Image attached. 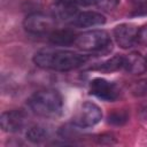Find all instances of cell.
<instances>
[{"mask_svg": "<svg viewBox=\"0 0 147 147\" xmlns=\"http://www.w3.org/2000/svg\"><path fill=\"white\" fill-rule=\"evenodd\" d=\"M56 20L52 15H46L44 13H31L24 21V29L32 34H49L55 30Z\"/></svg>", "mask_w": 147, "mask_h": 147, "instance_id": "cell-4", "label": "cell"}, {"mask_svg": "<svg viewBox=\"0 0 147 147\" xmlns=\"http://www.w3.org/2000/svg\"><path fill=\"white\" fill-rule=\"evenodd\" d=\"M76 34L71 30H54L52 33H49V41L53 45L59 46H67L75 44Z\"/></svg>", "mask_w": 147, "mask_h": 147, "instance_id": "cell-12", "label": "cell"}, {"mask_svg": "<svg viewBox=\"0 0 147 147\" xmlns=\"http://www.w3.org/2000/svg\"><path fill=\"white\" fill-rule=\"evenodd\" d=\"M26 114L21 109L3 111L0 116V125L5 132H18L26 124Z\"/></svg>", "mask_w": 147, "mask_h": 147, "instance_id": "cell-7", "label": "cell"}, {"mask_svg": "<svg viewBox=\"0 0 147 147\" xmlns=\"http://www.w3.org/2000/svg\"><path fill=\"white\" fill-rule=\"evenodd\" d=\"M48 137H49L48 131L44 126H40V125L31 126L26 131V139L32 144H41L46 141Z\"/></svg>", "mask_w": 147, "mask_h": 147, "instance_id": "cell-15", "label": "cell"}, {"mask_svg": "<svg viewBox=\"0 0 147 147\" xmlns=\"http://www.w3.org/2000/svg\"><path fill=\"white\" fill-rule=\"evenodd\" d=\"M75 45L86 52H102L111 47L110 36L105 30H91L76 37Z\"/></svg>", "mask_w": 147, "mask_h": 147, "instance_id": "cell-3", "label": "cell"}, {"mask_svg": "<svg viewBox=\"0 0 147 147\" xmlns=\"http://www.w3.org/2000/svg\"><path fill=\"white\" fill-rule=\"evenodd\" d=\"M88 57L67 49L44 48L34 53L33 62L41 69L54 71H70L82 67Z\"/></svg>", "mask_w": 147, "mask_h": 147, "instance_id": "cell-1", "label": "cell"}, {"mask_svg": "<svg viewBox=\"0 0 147 147\" xmlns=\"http://www.w3.org/2000/svg\"><path fill=\"white\" fill-rule=\"evenodd\" d=\"M106 22V18L102 14L96 11H78V14L75 16L71 25L76 28H91V26H98L102 25Z\"/></svg>", "mask_w": 147, "mask_h": 147, "instance_id": "cell-10", "label": "cell"}, {"mask_svg": "<svg viewBox=\"0 0 147 147\" xmlns=\"http://www.w3.org/2000/svg\"><path fill=\"white\" fill-rule=\"evenodd\" d=\"M127 119H129V113L124 109H115L107 117V122L115 126H121L125 124Z\"/></svg>", "mask_w": 147, "mask_h": 147, "instance_id": "cell-16", "label": "cell"}, {"mask_svg": "<svg viewBox=\"0 0 147 147\" xmlns=\"http://www.w3.org/2000/svg\"><path fill=\"white\" fill-rule=\"evenodd\" d=\"M138 115H139V118H140L141 122L147 123V103L142 105V106L139 108V110H138Z\"/></svg>", "mask_w": 147, "mask_h": 147, "instance_id": "cell-19", "label": "cell"}, {"mask_svg": "<svg viewBox=\"0 0 147 147\" xmlns=\"http://www.w3.org/2000/svg\"><path fill=\"white\" fill-rule=\"evenodd\" d=\"M90 93L105 101H115L119 96V88L103 78H94L90 83Z\"/></svg>", "mask_w": 147, "mask_h": 147, "instance_id": "cell-6", "label": "cell"}, {"mask_svg": "<svg viewBox=\"0 0 147 147\" xmlns=\"http://www.w3.org/2000/svg\"><path fill=\"white\" fill-rule=\"evenodd\" d=\"M78 14V9L75 5L65 2V1H57L52 6V16L60 22L71 23L75 16Z\"/></svg>", "mask_w": 147, "mask_h": 147, "instance_id": "cell-9", "label": "cell"}, {"mask_svg": "<svg viewBox=\"0 0 147 147\" xmlns=\"http://www.w3.org/2000/svg\"><path fill=\"white\" fill-rule=\"evenodd\" d=\"M124 71L131 75H141L147 70V60L139 53L132 52L124 55Z\"/></svg>", "mask_w": 147, "mask_h": 147, "instance_id": "cell-11", "label": "cell"}, {"mask_svg": "<svg viewBox=\"0 0 147 147\" xmlns=\"http://www.w3.org/2000/svg\"><path fill=\"white\" fill-rule=\"evenodd\" d=\"M131 93L136 96H147V79L134 82L131 87Z\"/></svg>", "mask_w": 147, "mask_h": 147, "instance_id": "cell-17", "label": "cell"}, {"mask_svg": "<svg viewBox=\"0 0 147 147\" xmlns=\"http://www.w3.org/2000/svg\"><path fill=\"white\" fill-rule=\"evenodd\" d=\"M28 106L40 117L55 118L62 114L63 98L57 90L45 88L33 93L28 100Z\"/></svg>", "mask_w": 147, "mask_h": 147, "instance_id": "cell-2", "label": "cell"}, {"mask_svg": "<svg viewBox=\"0 0 147 147\" xmlns=\"http://www.w3.org/2000/svg\"><path fill=\"white\" fill-rule=\"evenodd\" d=\"M101 118L102 111L100 107L93 102L86 101L83 102L76 110L72 117V123L77 125L79 129H85L96 125L101 121Z\"/></svg>", "mask_w": 147, "mask_h": 147, "instance_id": "cell-5", "label": "cell"}, {"mask_svg": "<svg viewBox=\"0 0 147 147\" xmlns=\"http://www.w3.org/2000/svg\"><path fill=\"white\" fill-rule=\"evenodd\" d=\"M130 2L137 8V10L147 7V0H130Z\"/></svg>", "mask_w": 147, "mask_h": 147, "instance_id": "cell-20", "label": "cell"}, {"mask_svg": "<svg viewBox=\"0 0 147 147\" xmlns=\"http://www.w3.org/2000/svg\"><path fill=\"white\" fill-rule=\"evenodd\" d=\"M138 42L141 45H147V24L139 29L138 32Z\"/></svg>", "mask_w": 147, "mask_h": 147, "instance_id": "cell-18", "label": "cell"}, {"mask_svg": "<svg viewBox=\"0 0 147 147\" xmlns=\"http://www.w3.org/2000/svg\"><path fill=\"white\" fill-rule=\"evenodd\" d=\"M137 14L138 15H147V7H145L142 9H138L137 10Z\"/></svg>", "mask_w": 147, "mask_h": 147, "instance_id": "cell-21", "label": "cell"}, {"mask_svg": "<svg viewBox=\"0 0 147 147\" xmlns=\"http://www.w3.org/2000/svg\"><path fill=\"white\" fill-rule=\"evenodd\" d=\"M57 1H65L69 3H72L75 6H98L101 9L105 10H111L114 9L119 0H57Z\"/></svg>", "mask_w": 147, "mask_h": 147, "instance_id": "cell-13", "label": "cell"}, {"mask_svg": "<svg viewBox=\"0 0 147 147\" xmlns=\"http://www.w3.org/2000/svg\"><path fill=\"white\" fill-rule=\"evenodd\" d=\"M123 68H124V55H115L111 59L107 60L106 62L101 63L95 69L105 72H114V71L123 70Z\"/></svg>", "mask_w": 147, "mask_h": 147, "instance_id": "cell-14", "label": "cell"}, {"mask_svg": "<svg viewBox=\"0 0 147 147\" xmlns=\"http://www.w3.org/2000/svg\"><path fill=\"white\" fill-rule=\"evenodd\" d=\"M138 32L139 29L136 25L123 23L114 29V38L119 47L126 49L138 42Z\"/></svg>", "mask_w": 147, "mask_h": 147, "instance_id": "cell-8", "label": "cell"}]
</instances>
